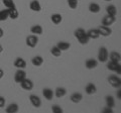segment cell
Instances as JSON below:
<instances>
[{"label": "cell", "mask_w": 121, "mask_h": 113, "mask_svg": "<svg viewBox=\"0 0 121 113\" xmlns=\"http://www.w3.org/2000/svg\"><path fill=\"white\" fill-rule=\"evenodd\" d=\"M74 35H75L76 39H78L79 43H80L81 44H83V46L87 44L90 40L88 35H87V31L82 27H79V28L76 29L75 32H74Z\"/></svg>", "instance_id": "6da1fadb"}, {"label": "cell", "mask_w": 121, "mask_h": 113, "mask_svg": "<svg viewBox=\"0 0 121 113\" xmlns=\"http://www.w3.org/2000/svg\"><path fill=\"white\" fill-rule=\"evenodd\" d=\"M108 55L109 52L107 51V48L105 47H100L99 51H98V62L106 63L108 61Z\"/></svg>", "instance_id": "7a4b0ae2"}, {"label": "cell", "mask_w": 121, "mask_h": 113, "mask_svg": "<svg viewBox=\"0 0 121 113\" xmlns=\"http://www.w3.org/2000/svg\"><path fill=\"white\" fill-rule=\"evenodd\" d=\"M108 82L112 87H114L116 89H119L121 87V79L117 75H110L108 77Z\"/></svg>", "instance_id": "3957f363"}, {"label": "cell", "mask_w": 121, "mask_h": 113, "mask_svg": "<svg viewBox=\"0 0 121 113\" xmlns=\"http://www.w3.org/2000/svg\"><path fill=\"white\" fill-rule=\"evenodd\" d=\"M25 43H26V46L27 47L33 48L37 46V43H39V37H37V35H30L26 37Z\"/></svg>", "instance_id": "277c9868"}, {"label": "cell", "mask_w": 121, "mask_h": 113, "mask_svg": "<svg viewBox=\"0 0 121 113\" xmlns=\"http://www.w3.org/2000/svg\"><path fill=\"white\" fill-rule=\"evenodd\" d=\"M107 69L112 71V72H115L118 75L121 74V66H120V63L118 62H112V61H109L107 63Z\"/></svg>", "instance_id": "5b68a950"}, {"label": "cell", "mask_w": 121, "mask_h": 113, "mask_svg": "<svg viewBox=\"0 0 121 113\" xmlns=\"http://www.w3.org/2000/svg\"><path fill=\"white\" fill-rule=\"evenodd\" d=\"M25 78H26L25 71L23 69H17V71L14 74V81H15V83H18V84H19V83L22 80H24Z\"/></svg>", "instance_id": "8992f818"}, {"label": "cell", "mask_w": 121, "mask_h": 113, "mask_svg": "<svg viewBox=\"0 0 121 113\" xmlns=\"http://www.w3.org/2000/svg\"><path fill=\"white\" fill-rule=\"evenodd\" d=\"M20 87L23 89V90H26V91H30V90H32L33 89V82L30 80V79H27V78H25L24 80H22L20 83Z\"/></svg>", "instance_id": "52a82bcc"}, {"label": "cell", "mask_w": 121, "mask_h": 113, "mask_svg": "<svg viewBox=\"0 0 121 113\" xmlns=\"http://www.w3.org/2000/svg\"><path fill=\"white\" fill-rule=\"evenodd\" d=\"M29 101H30V103L32 104V106L35 107V108H39L41 106L40 98L37 95H35V94H31V95H29Z\"/></svg>", "instance_id": "ba28073f"}, {"label": "cell", "mask_w": 121, "mask_h": 113, "mask_svg": "<svg viewBox=\"0 0 121 113\" xmlns=\"http://www.w3.org/2000/svg\"><path fill=\"white\" fill-rule=\"evenodd\" d=\"M98 30L100 32V35L102 36H109L112 33V29L110 28V26H106V25H100L98 27Z\"/></svg>", "instance_id": "9c48e42d"}, {"label": "cell", "mask_w": 121, "mask_h": 113, "mask_svg": "<svg viewBox=\"0 0 121 113\" xmlns=\"http://www.w3.org/2000/svg\"><path fill=\"white\" fill-rule=\"evenodd\" d=\"M116 20V17L115 16H111V15H106L104 16L103 18H102V20H101V24L102 25H106V26H110L112 25L113 23L115 22Z\"/></svg>", "instance_id": "30bf717a"}, {"label": "cell", "mask_w": 121, "mask_h": 113, "mask_svg": "<svg viewBox=\"0 0 121 113\" xmlns=\"http://www.w3.org/2000/svg\"><path fill=\"white\" fill-rule=\"evenodd\" d=\"M87 35L90 39H96L100 36V32L98 30V28H91L87 31Z\"/></svg>", "instance_id": "8fae6325"}, {"label": "cell", "mask_w": 121, "mask_h": 113, "mask_svg": "<svg viewBox=\"0 0 121 113\" xmlns=\"http://www.w3.org/2000/svg\"><path fill=\"white\" fill-rule=\"evenodd\" d=\"M29 8L31 11L39 12V11L41 10V5H40L39 1H37V0H32V1L29 3Z\"/></svg>", "instance_id": "7c38bea8"}, {"label": "cell", "mask_w": 121, "mask_h": 113, "mask_svg": "<svg viewBox=\"0 0 121 113\" xmlns=\"http://www.w3.org/2000/svg\"><path fill=\"white\" fill-rule=\"evenodd\" d=\"M98 66V61L95 59H88L85 62V67L89 70H93Z\"/></svg>", "instance_id": "4fadbf2b"}, {"label": "cell", "mask_w": 121, "mask_h": 113, "mask_svg": "<svg viewBox=\"0 0 121 113\" xmlns=\"http://www.w3.org/2000/svg\"><path fill=\"white\" fill-rule=\"evenodd\" d=\"M43 96L47 100L51 101V100H52V98H54L55 94H54V91H52V89H50V88H44V89H43Z\"/></svg>", "instance_id": "5bb4252c"}, {"label": "cell", "mask_w": 121, "mask_h": 113, "mask_svg": "<svg viewBox=\"0 0 121 113\" xmlns=\"http://www.w3.org/2000/svg\"><path fill=\"white\" fill-rule=\"evenodd\" d=\"M85 92L88 94V95H93V94H95L97 92L96 85L93 84V83H89V84H87V86L85 87Z\"/></svg>", "instance_id": "9a60e30c"}, {"label": "cell", "mask_w": 121, "mask_h": 113, "mask_svg": "<svg viewBox=\"0 0 121 113\" xmlns=\"http://www.w3.org/2000/svg\"><path fill=\"white\" fill-rule=\"evenodd\" d=\"M70 99H71V101H72L73 103L78 104V103H80L81 101H82V99H83V95H82L80 92H75V93H73V94L71 95Z\"/></svg>", "instance_id": "2e32d148"}, {"label": "cell", "mask_w": 121, "mask_h": 113, "mask_svg": "<svg viewBox=\"0 0 121 113\" xmlns=\"http://www.w3.org/2000/svg\"><path fill=\"white\" fill-rule=\"evenodd\" d=\"M13 65L15 68H17V69H24V68L26 67V62L24 59L22 58H17L16 60L14 61Z\"/></svg>", "instance_id": "e0dca14e"}, {"label": "cell", "mask_w": 121, "mask_h": 113, "mask_svg": "<svg viewBox=\"0 0 121 113\" xmlns=\"http://www.w3.org/2000/svg\"><path fill=\"white\" fill-rule=\"evenodd\" d=\"M7 10H8V17L11 18V19L15 20L19 16V12L16 9V7H14V8H7Z\"/></svg>", "instance_id": "ac0fdd59"}, {"label": "cell", "mask_w": 121, "mask_h": 113, "mask_svg": "<svg viewBox=\"0 0 121 113\" xmlns=\"http://www.w3.org/2000/svg\"><path fill=\"white\" fill-rule=\"evenodd\" d=\"M43 26L39 25V24H35L30 27V32L32 33V35H40L41 33H43Z\"/></svg>", "instance_id": "d6986e66"}, {"label": "cell", "mask_w": 121, "mask_h": 113, "mask_svg": "<svg viewBox=\"0 0 121 113\" xmlns=\"http://www.w3.org/2000/svg\"><path fill=\"white\" fill-rule=\"evenodd\" d=\"M31 64L35 67H40L43 64V58L41 56H35L31 59Z\"/></svg>", "instance_id": "ffe728a7"}, {"label": "cell", "mask_w": 121, "mask_h": 113, "mask_svg": "<svg viewBox=\"0 0 121 113\" xmlns=\"http://www.w3.org/2000/svg\"><path fill=\"white\" fill-rule=\"evenodd\" d=\"M108 59L112 62H118L120 63V60H121V55L117 52H111L110 54L108 55Z\"/></svg>", "instance_id": "44dd1931"}, {"label": "cell", "mask_w": 121, "mask_h": 113, "mask_svg": "<svg viewBox=\"0 0 121 113\" xmlns=\"http://www.w3.org/2000/svg\"><path fill=\"white\" fill-rule=\"evenodd\" d=\"M51 20L54 24H60V22L63 21V16H62V14H60V13H54V14H52V16H51Z\"/></svg>", "instance_id": "7402d4cb"}, {"label": "cell", "mask_w": 121, "mask_h": 113, "mask_svg": "<svg viewBox=\"0 0 121 113\" xmlns=\"http://www.w3.org/2000/svg\"><path fill=\"white\" fill-rule=\"evenodd\" d=\"M88 8H89L90 12H92V13H98V12H100V10H101L100 5L98 4V3H95V2H91L89 4Z\"/></svg>", "instance_id": "603a6c76"}, {"label": "cell", "mask_w": 121, "mask_h": 113, "mask_svg": "<svg viewBox=\"0 0 121 113\" xmlns=\"http://www.w3.org/2000/svg\"><path fill=\"white\" fill-rule=\"evenodd\" d=\"M18 110H19V107H18V105L16 103L9 104L5 109L6 113H16V112H18Z\"/></svg>", "instance_id": "cb8c5ba5"}, {"label": "cell", "mask_w": 121, "mask_h": 113, "mask_svg": "<svg viewBox=\"0 0 121 113\" xmlns=\"http://www.w3.org/2000/svg\"><path fill=\"white\" fill-rule=\"evenodd\" d=\"M54 94L56 98H63L67 94V90L64 87H58L56 89V91L54 92Z\"/></svg>", "instance_id": "d4e9b609"}, {"label": "cell", "mask_w": 121, "mask_h": 113, "mask_svg": "<svg viewBox=\"0 0 121 113\" xmlns=\"http://www.w3.org/2000/svg\"><path fill=\"white\" fill-rule=\"evenodd\" d=\"M105 102H106V106H108V107L113 108L115 106V99L111 95H107L105 97Z\"/></svg>", "instance_id": "484cf974"}, {"label": "cell", "mask_w": 121, "mask_h": 113, "mask_svg": "<svg viewBox=\"0 0 121 113\" xmlns=\"http://www.w3.org/2000/svg\"><path fill=\"white\" fill-rule=\"evenodd\" d=\"M56 47L62 52H64V51H68L71 48V43H67V41H59V43H56Z\"/></svg>", "instance_id": "4316f807"}, {"label": "cell", "mask_w": 121, "mask_h": 113, "mask_svg": "<svg viewBox=\"0 0 121 113\" xmlns=\"http://www.w3.org/2000/svg\"><path fill=\"white\" fill-rule=\"evenodd\" d=\"M106 12H107L108 15H111V16H116L117 14V9L115 5H108L107 7H106Z\"/></svg>", "instance_id": "83f0119b"}, {"label": "cell", "mask_w": 121, "mask_h": 113, "mask_svg": "<svg viewBox=\"0 0 121 113\" xmlns=\"http://www.w3.org/2000/svg\"><path fill=\"white\" fill-rule=\"evenodd\" d=\"M8 10L7 9H3L0 10V21H5L8 19Z\"/></svg>", "instance_id": "f1b7e54d"}, {"label": "cell", "mask_w": 121, "mask_h": 113, "mask_svg": "<svg viewBox=\"0 0 121 113\" xmlns=\"http://www.w3.org/2000/svg\"><path fill=\"white\" fill-rule=\"evenodd\" d=\"M51 54L54 56H60V55H62V51H60L56 46H55V47H52L51 48Z\"/></svg>", "instance_id": "f546056e"}, {"label": "cell", "mask_w": 121, "mask_h": 113, "mask_svg": "<svg viewBox=\"0 0 121 113\" xmlns=\"http://www.w3.org/2000/svg\"><path fill=\"white\" fill-rule=\"evenodd\" d=\"M2 1L6 8H14V7H16L13 0H2Z\"/></svg>", "instance_id": "4dcf8cb0"}, {"label": "cell", "mask_w": 121, "mask_h": 113, "mask_svg": "<svg viewBox=\"0 0 121 113\" xmlns=\"http://www.w3.org/2000/svg\"><path fill=\"white\" fill-rule=\"evenodd\" d=\"M68 5L70 6V8L76 9L78 6V0H68Z\"/></svg>", "instance_id": "1f68e13d"}, {"label": "cell", "mask_w": 121, "mask_h": 113, "mask_svg": "<svg viewBox=\"0 0 121 113\" xmlns=\"http://www.w3.org/2000/svg\"><path fill=\"white\" fill-rule=\"evenodd\" d=\"M52 111L54 113H63L64 110L59 106V105H52Z\"/></svg>", "instance_id": "d6a6232c"}, {"label": "cell", "mask_w": 121, "mask_h": 113, "mask_svg": "<svg viewBox=\"0 0 121 113\" xmlns=\"http://www.w3.org/2000/svg\"><path fill=\"white\" fill-rule=\"evenodd\" d=\"M5 104H6L5 98H4V97H2V96H0V108H3Z\"/></svg>", "instance_id": "836d02e7"}, {"label": "cell", "mask_w": 121, "mask_h": 113, "mask_svg": "<svg viewBox=\"0 0 121 113\" xmlns=\"http://www.w3.org/2000/svg\"><path fill=\"white\" fill-rule=\"evenodd\" d=\"M102 112H103V113H113V108L106 106L103 110H102Z\"/></svg>", "instance_id": "e575fe53"}, {"label": "cell", "mask_w": 121, "mask_h": 113, "mask_svg": "<svg viewBox=\"0 0 121 113\" xmlns=\"http://www.w3.org/2000/svg\"><path fill=\"white\" fill-rule=\"evenodd\" d=\"M116 97H117V99H118V100L121 99V90H120V88L117 90V92H116Z\"/></svg>", "instance_id": "d590c367"}, {"label": "cell", "mask_w": 121, "mask_h": 113, "mask_svg": "<svg viewBox=\"0 0 121 113\" xmlns=\"http://www.w3.org/2000/svg\"><path fill=\"white\" fill-rule=\"evenodd\" d=\"M3 76H4V71H3L2 69H0V80L3 78Z\"/></svg>", "instance_id": "8d00e7d4"}, {"label": "cell", "mask_w": 121, "mask_h": 113, "mask_svg": "<svg viewBox=\"0 0 121 113\" xmlns=\"http://www.w3.org/2000/svg\"><path fill=\"white\" fill-rule=\"evenodd\" d=\"M3 35H4V31H3V29L1 27H0V39L3 37Z\"/></svg>", "instance_id": "74e56055"}, {"label": "cell", "mask_w": 121, "mask_h": 113, "mask_svg": "<svg viewBox=\"0 0 121 113\" xmlns=\"http://www.w3.org/2000/svg\"><path fill=\"white\" fill-rule=\"evenodd\" d=\"M2 52H3V47L1 46V44H0V54H1Z\"/></svg>", "instance_id": "f35d334b"}, {"label": "cell", "mask_w": 121, "mask_h": 113, "mask_svg": "<svg viewBox=\"0 0 121 113\" xmlns=\"http://www.w3.org/2000/svg\"><path fill=\"white\" fill-rule=\"evenodd\" d=\"M104 1H112V0H104Z\"/></svg>", "instance_id": "ab89813d"}]
</instances>
